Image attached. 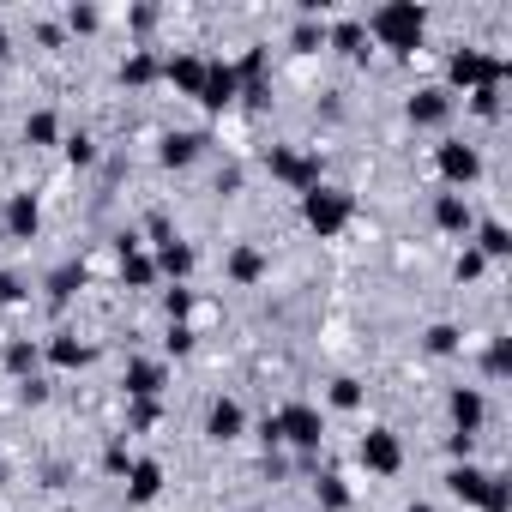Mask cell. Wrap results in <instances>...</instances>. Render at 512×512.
<instances>
[{"label":"cell","mask_w":512,"mask_h":512,"mask_svg":"<svg viewBox=\"0 0 512 512\" xmlns=\"http://www.w3.org/2000/svg\"><path fill=\"white\" fill-rule=\"evenodd\" d=\"M380 49H398V55H410L416 43H422V31H428V13L416 7V0H386V7H374L368 13V25H362Z\"/></svg>","instance_id":"obj_1"},{"label":"cell","mask_w":512,"mask_h":512,"mask_svg":"<svg viewBox=\"0 0 512 512\" xmlns=\"http://www.w3.org/2000/svg\"><path fill=\"white\" fill-rule=\"evenodd\" d=\"M302 217H308L314 235H338V229L350 223V193H338V187H308V193H302Z\"/></svg>","instance_id":"obj_2"},{"label":"cell","mask_w":512,"mask_h":512,"mask_svg":"<svg viewBox=\"0 0 512 512\" xmlns=\"http://www.w3.org/2000/svg\"><path fill=\"white\" fill-rule=\"evenodd\" d=\"M446 79L464 85V91H482V85H500V79H506V61H500V55H482V49H458V55L446 61Z\"/></svg>","instance_id":"obj_3"},{"label":"cell","mask_w":512,"mask_h":512,"mask_svg":"<svg viewBox=\"0 0 512 512\" xmlns=\"http://www.w3.org/2000/svg\"><path fill=\"white\" fill-rule=\"evenodd\" d=\"M320 434H326V422H320L314 404H290V410L272 416V440H290V446H302V452H314Z\"/></svg>","instance_id":"obj_4"},{"label":"cell","mask_w":512,"mask_h":512,"mask_svg":"<svg viewBox=\"0 0 512 512\" xmlns=\"http://www.w3.org/2000/svg\"><path fill=\"white\" fill-rule=\"evenodd\" d=\"M362 464H368L374 476H392V470L404 464V446H398V434H392V428H368V434H362Z\"/></svg>","instance_id":"obj_5"},{"label":"cell","mask_w":512,"mask_h":512,"mask_svg":"<svg viewBox=\"0 0 512 512\" xmlns=\"http://www.w3.org/2000/svg\"><path fill=\"white\" fill-rule=\"evenodd\" d=\"M266 163H272V175H278V181H290L296 193L320 187V157H302V151H272Z\"/></svg>","instance_id":"obj_6"},{"label":"cell","mask_w":512,"mask_h":512,"mask_svg":"<svg viewBox=\"0 0 512 512\" xmlns=\"http://www.w3.org/2000/svg\"><path fill=\"white\" fill-rule=\"evenodd\" d=\"M235 91H241L235 67H229V61H205V85H199V103H205V109H229V103H235Z\"/></svg>","instance_id":"obj_7"},{"label":"cell","mask_w":512,"mask_h":512,"mask_svg":"<svg viewBox=\"0 0 512 512\" xmlns=\"http://www.w3.org/2000/svg\"><path fill=\"white\" fill-rule=\"evenodd\" d=\"M446 115H452V91H446V85H428V91L410 97V121H416V127H440Z\"/></svg>","instance_id":"obj_8"},{"label":"cell","mask_w":512,"mask_h":512,"mask_svg":"<svg viewBox=\"0 0 512 512\" xmlns=\"http://www.w3.org/2000/svg\"><path fill=\"white\" fill-rule=\"evenodd\" d=\"M476 169H482V157H476L470 145H440V175H446V181L464 187V181H476Z\"/></svg>","instance_id":"obj_9"},{"label":"cell","mask_w":512,"mask_h":512,"mask_svg":"<svg viewBox=\"0 0 512 512\" xmlns=\"http://www.w3.org/2000/svg\"><path fill=\"white\" fill-rule=\"evenodd\" d=\"M241 422H247V416H241V404H235V398H217V404H211V416H205V434H211V440H235V434H241Z\"/></svg>","instance_id":"obj_10"},{"label":"cell","mask_w":512,"mask_h":512,"mask_svg":"<svg viewBox=\"0 0 512 512\" xmlns=\"http://www.w3.org/2000/svg\"><path fill=\"white\" fill-rule=\"evenodd\" d=\"M37 223H43L37 199H31V193H13V205H7V217H0V229H13V235H37Z\"/></svg>","instance_id":"obj_11"},{"label":"cell","mask_w":512,"mask_h":512,"mask_svg":"<svg viewBox=\"0 0 512 512\" xmlns=\"http://www.w3.org/2000/svg\"><path fill=\"white\" fill-rule=\"evenodd\" d=\"M163 73H169V85H181L187 97H199V85H205V61H199V55H175V61H163Z\"/></svg>","instance_id":"obj_12"},{"label":"cell","mask_w":512,"mask_h":512,"mask_svg":"<svg viewBox=\"0 0 512 512\" xmlns=\"http://www.w3.org/2000/svg\"><path fill=\"white\" fill-rule=\"evenodd\" d=\"M229 278H235V284H260V278H266V253H260V247H235V253H229Z\"/></svg>","instance_id":"obj_13"},{"label":"cell","mask_w":512,"mask_h":512,"mask_svg":"<svg viewBox=\"0 0 512 512\" xmlns=\"http://www.w3.org/2000/svg\"><path fill=\"white\" fill-rule=\"evenodd\" d=\"M157 272L187 278V272H193V247H187V241H175V235H169V241H157Z\"/></svg>","instance_id":"obj_14"},{"label":"cell","mask_w":512,"mask_h":512,"mask_svg":"<svg viewBox=\"0 0 512 512\" xmlns=\"http://www.w3.org/2000/svg\"><path fill=\"white\" fill-rule=\"evenodd\" d=\"M157 488H163V470H157L151 458H139V464L127 470V500H157Z\"/></svg>","instance_id":"obj_15"},{"label":"cell","mask_w":512,"mask_h":512,"mask_svg":"<svg viewBox=\"0 0 512 512\" xmlns=\"http://www.w3.org/2000/svg\"><path fill=\"white\" fill-rule=\"evenodd\" d=\"M199 145H205V133H169L157 157H163L169 169H181V163H193V157H199Z\"/></svg>","instance_id":"obj_16"},{"label":"cell","mask_w":512,"mask_h":512,"mask_svg":"<svg viewBox=\"0 0 512 512\" xmlns=\"http://www.w3.org/2000/svg\"><path fill=\"white\" fill-rule=\"evenodd\" d=\"M434 223L452 229V235H464V229H470V205H464L458 193H440V199H434Z\"/></svg>","instance_id":"obj_17"},{"label":"cell","mask_w":512,"mask_h":512,"mask_svg":"<svg viewBox=\"0 0 512 512\" xmlns=\"http://www.w3.org/2000/svg\"><path fill=\"white\" fill-rule=\"evenodd\" d=\"M452 422H458V434H476L482 428V392H452Z\"/></svg>","instance_id":"obj_18"},{"label":"cell","mask_w":512,"mask_h":512,"mask_svg":"<svg viewBox=\"0 0 512 512\" xmlns=\"http://www.w3.org/2000/svg\"><path fill=\"white\" fill-rule=\"evenodd\" d=\"M446 488H452L458 500H470V506H482V494H488V476H482L476 464H464V470H452V476H446Z\"/></svg>","instance_id":"obj_19"},{"label":"cell","mask_w":512,"mask_h":512,"mask_svg":"<svg viewBox=\"0 0 512 512\" xmlns=\"http://www.w3.org/2000/svg\"><path fill=\"white\" fill-rule=\"evenodd\" d=\"M127 392H133V398H157V392H163V368H157V362H133V368H127Z\"/></svg>","instance_id":"obj_20"},{"label":"cell","mask_w":512,"mask_h":512,"mask_svg":"<svg viewBox=\"0 0 512 512\" xmlns=\"http://www.w3.org/2000/svg\"><path fill=\"white\" fill-rule=\"evenodd\" d=\"M157 73H163V67H157V55H151V49H139V55H127V67H121V79H127V85H151Z\"/></svg>","instance_id":"obj_21"},{"label":"cell","mask_w":512,"mask_h":512,"mask_svg":"<svg viewBox=\"0 0 512 512\" xmlns=\"http://www.w3.org/2000/svg\"><path fill=\"white\" fill-rule=\"evenodd\" d=\"M25 139H31V145H55V139H61V121H55L49 109H37V115L25 121Z\"/></svg>","instance_id":"obj_22"},{"label":"cell","mask_w":512,"mask_h":512,"mask_svg":"<svg viewBox=\"0 0 512 512\" xmlns=\"http://www.w3.org/2000/svg\"><path fill=\"white\" fill-rule=\"evenodd\" d=\"M49 362H55V368H79V362H85V344H79L73 332H61V338L49 344Z\"/></svg>","instance_id":"obj_23"},{"label":"cell","mask_w":512,"mask_h":512,"mask_svg":"<svg viewBox=\"0 0 512 512\" xmlns=\"http://www.w3.org/2000/svg\"><path fill=\"white\" fill-rule=\"evenodd\" d=\"M79 284H85V266H61V272H49V296H55V302H67Z\"/></svg>","instance_id":"obj_24"},{"label":"cell","mask_w":512,"mask_h":512,"mask_svg":"<svg viewBox=\"0 0 512 512\" xmlns=\"http://www.w3.org/2000/svg\"><path fill=\"white\" fill-rule=\"evenodd\" d=\"M482 512H512V482H506V476H488V494H482Z\"/></svg>","instance_id":"obj_25"},{"label":"cell","mask_w":512,"mask_h":512,"mask_svg":"<svg viewBox=\"0 0 512 512\" xmlns=\"http://www.w3.org/2000/svg\"><path fill=\"white\" fill-rule=\"evenodd\" d=\"M500 253H512V235L500 223H482V260H500Z\"/></svg>","instance_id":"obj_26"},{"label":"cell","mask_w":512,"mask_h":512,"mask_svg":"<svg viewBox=\"0 0 512 512\" xmlns=\"http://www.w3.org/2000/svg\"><path fill=\"white\" fill-rule=\"evenodd\" d=\"M362 43H368L362 25H338V31H332V49H344V55H362Z\"/></svg>","instance_id":"obj_27"},{"label":"cell","mask_w":512,"mask_h":512,"mask_svg":"<svg viewBox=\"0 0 512 512\" xmlns=\"http://www.w3.org/2000/svg\"><path fill=\"white\" fill-rule=\"evenodd\" d=\"M7 368H13V374H31V368H37V344H13V350H7Z\"/></svg>","instance_id":"obj_28"},{"label":"cell","mask_w":512,"mask_h":512,"mask_svg":"<svg viewBox=\"0 0 512 512\" xmlns=\"http://www.w3.org/2000/svg\"><path fill=\"white\" fill-rule=\"evenodd\" d=\"M332 404H338V410H356V404H362V386H356V380H332Z\"/></svg>","instance_id":"obj_29"},{"label":"cell","mask_w":512,"mask_h":512,"mask_svg":"<svg viewBox=\"0 0 512 512\" xmlns=\"http://www.w3.org/2000/svg\"><path fill=\"white\" fill-rule=\"evenodd\" d=\"M320 500H326L332 512H344V506H350V494H344V482H338V476H320Z\"/></svg>","instance_id":"obj_30"},{"label":"cell","mask_w":512,"mask_h":512,"mask_svg":"<svg viewBox=\"0 0 512 512\" xmlns=\"http://www.w3.org/2000/svg\"><path fill=\"white\" fill-rule=\"evenodd\" d=\"M67 25H73V31H97L103 13H97V7H67Z\"/></svg>","instance_id":"obj_31"},{"label":"cell","mask_w":512,"mask_h":512,"mask_svg":"<svg viewBox=\"0 0 512 512\" xmlns=\"http://www.w3.org/2000/svg\"><path fill=\"white\" fill-rule=\"evenodd\" d=\"M470 109H476V115H494V109H500V85H482V91H470Z\"/></svg>","instance_id":"obj_32"},{"label":"cell","mask_w":512,"mask_h":512,"mask_svg":"<svg viewBox=\"0 0 512 512\" xmlns=\"http://www.w3.org/2000/svg\"><path fill=\"white\" fill-rule=\"evenodd\" d=\"M67 157H73V163H97V145H91L85 133H73V139H67Z\"/></svg>","instance_id":"obj_33"},{"label":"cell","mask_w":512,"mask_h":512,"mask_svg":"<svg viewBox=\"0 0 512 512\" xmlns=\"http://www.w3.org/2000/svg\"><path fill=\"white\" fill-rule=\"evenodd\" d=\"M428 350H434V356L458 350V332H452V326H434V332H428Z\"/></svg>","instance_id":"obj_34"},{"label":"cell","mask_w":512,"mask_h":512,"mask_svg":"<svg viewBox=\"0 0 512 512\" xmlns=\"http://www.w3.org/2000/svg\"><path fill=\"white\" fill-rule=\"evenodd\" d=\"M103 464H109L115 476H127V470H133V458H127V446H109V458H103Z\"/></svg>","instance_id":"obj_35"},{"label":"cell","mask_w":512,"mask_h":512,"mask_svg":"<svg viewBox=\"0 0 512 512\" xmlns=\"http://www.w3.org/2000/svg\"><path fill=\"white\" fill-rule=\"evenodd\" d=\"M19 296H25V284L13 272H0V302H19Z\"/></svg>","instance_id":"obj_36"},{"label":"cell","mask_w":512,"mask_h":512,"mask_svg":"<svg viewBox=\"0 0 512 512\" xmlns=\"http://www.w3.org/2000/svg\"><path fill=\"white\" fill-rule=\"evenodd\" d=\"M0 55H7V31H0Z\"/></svg>","instance_id":"obj_37"},{"label":"cell","mask_w":512,"mask_h":512,"mask_svg":"<svg viewBox=\"0 0 512 512\" xmlns=\"http://www.w3.org/2000/svg\"><path fill=\"white\" fill-rule=\"evenodd\" d=\"M410 512H434V506H410Z\"/></svg>","instance_id":"obj_38"},{"label":"cell","mask_w":512,"mask_h":512,"mask_svg":"<svg viewBox=\"0 0 512 512\" xmlns=\"http://www.w3.org/2000/svg\"><path fill=\"white\" fill-rule=\"evenodd\" d=\"M0 235H7V229H0Z\"/></svg>","instance_id":"obj_39"}]
</instances>
